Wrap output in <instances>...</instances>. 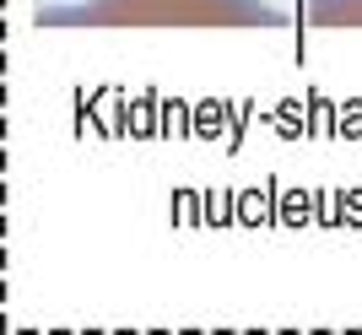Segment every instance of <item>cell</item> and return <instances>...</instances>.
I'll return each mask as SVG.
<instances>
[{
  "mask_svg": "<svg viewBox=\"0 0 362 335\" xmlns=\"http://www.w3.org/2000/svg\"><path fill=\"white\" fill-rule=\"evenodd\" d=\"M44 22H92V28H276L281 11L265 0H87L44 11Z\"/></svg>",
  "mask_w": 362,
  "mask_h": 335,
  "instance_id": "cell-1",
  "label": "cell"
},
{
  "mask_svg": "<svg viewBox=\"0 0 362 335\" xmlns=\"http://www.w3.org/2000/svg\"><path fill=\"white\" fill-rule=\"evenodd\" d=\"M314 28H362V0H308Z\"/></svg>",
  "mask_w": 362,
  "mask_h": 335,
  "instance_id": "cell-2",
  "label": "cell"
}]
</instances>
